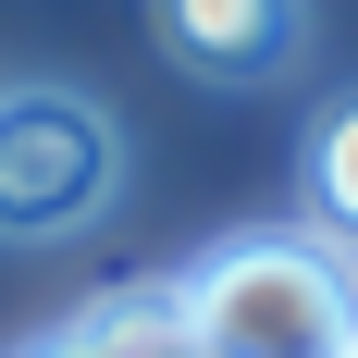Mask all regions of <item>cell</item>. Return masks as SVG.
I'll use <instances>...</instances> for the list:
<instances>
[{
    "label": "cell",
    "instance_id": "6da1fadb",
    "mask_svg": "<svg viewBox=\"0 0 358 358\" xmlns=\"http://www.w3.org/2000/svg\"><path fill=\"white\" fill-rule=\"evenodd\" d=\"M173 309H185V334L210 358H346L358 346V272H346V248L285 235V222L210 248L173 285Z\"/></svg>",
    "mask_w": 358,
    "mask_h": 358
},
{
    "label": "cell",
    "instance_id": "7a4b0ae2",
    "mask_svg": "<svg viewBox=\"0 0 358 358\" xmlns=\"http://www.w3.org/2000/svg\"><path fill=\"white\" fill-rule=\"evenodd\" d=\"M124 185V136H111L99 99L74 87H13L0 99V235L13 248H62L111 210Z\"/></svg>",
    "mask_w": 358,
    "mask_h": 358
},
{
    "label": "cell",
    "instance_id": "3957f363",
    "mask_svg": "<svg viewBox=\"0 0 358 358\" xmlns=\"http://www.w3.org/2000/svg\"><path fill=\"white\" fill-rule=\"evenodd\" d=\"M148 13H161V50L210 87H272L309 50V0H148Z\"/></svg>",
    "mask_w": 358,
    "mask_h": 358
},
{
    "label": "cell",
    "instance_id": "277c9868",
    "mask_svg": "<svg viewBox=\"0 0 358 358\" xmlns=\"http://www.w3.org/2000/svg\"><path fill=\"white\" fill-rule=\"evenodd\" d=\"M161 334H173V285H161V296H111V309H87V322L37 334L25 358H148Z\"/></svg>",
    "mask_w": 358,
    "mask_h": 358
},
{
    "label": "cell",
    "instance_id": "5b68a950",
    "mask_svg": "<svg viewBox=\"0 0 358 358\" xmlns=\"http://www.w3.org/2000/svg\"><path fill=\"white\" fill-rule=\"evenodd\" d=\"M309 210H322L334 235L358 248V99L334 111V124H322V148H309Z\"/></svg>",
    "mask_w": 358,
    "mask_h": 358
},
{
    "label": "cell",
    "instance_id": "8992f818",
    "mask_svg": "<svg viewBox=\"0 0 358 358\" xmlns=\"http://www.w3.org/2000/svg\"><path fill=\"white\" fill-rule=\"evenodd\" d=\"M148 358H210V346H198V334H185V309H173V334H161Z\"/></svg>",
    "mask_w": 358,
    "mask_h": 358
},
{
    "label": "cell",
    "instance_id": "52a82bcc",
    "mask_svg": "<svg viewBox=\"0 0 358 358\" xmlns=\"http://www.w3.org/2000/svg\"><path fill=\"white\" fill-rule=\"evenodd\" d=\"M346 358H358V346H346Z\"/></svg>",
    "mask_w": 358,
    "mask_h": 358
}]
</instances>
